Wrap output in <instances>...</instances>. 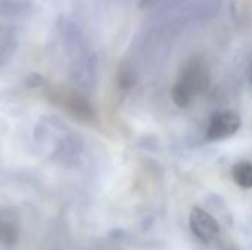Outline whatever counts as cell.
Here are the masks:
<instances>
[{
    "instance_id": "6da1fadb",
    "label": "cell",
    "mask_w": 252,
    "mask_h": 250,
    "mask_svg": "<svg viewBox=\"0 0 252 250\" xmlns=\"http://www.w3.org/2000/svg\"><path fill=\"white\" fill-rule=\"evenodd\" d=\"M241 116L233 111H221L211 116L205 131L207 141H219L232 137L241 128Z\"/></svg>"
},
{
    "instance_id": "7a4b0ae2",
    "label": "cell",
    "mask_w": 252,
    "mask_h": 250,
    "mask_svg": "<svg viewBox=\"0 0 252 250\" xmlns=\"http://www.w3.org/2000/svg\"><path fill=\"white\" fill-rule=\"evenodd\" d=\"M189 225L195 237L205 245L216 242L220 236V225L216 218L199 206L192 208L189 215Z\"/></svg>"
},
{
    "instance_id": "52a82bcc",
    "label": "cell",
    "mask_w": 252,
    "mask_h": 250,
    "mask_svg": "<svg viewBox=\"0 0 252 250\" xmlns=\"http://www.w3.org/2000/svg\"><path fill=\"white\" fill-rule=\"evenodd\" d=\"M251 85H252V71H251Z\"/></svg>"
},
{
    "instance_id": "3957f363",
    "label": "cell",
    "mask_w": 252,
    "mask_h": 250,
    "mask_svg": "<svg viewBox=\"0 0 252 250\" xmlns=\"http://www.w3.org/2000/svg\"><path fill=\"white\" fill-rule=\"evenodd\" d=\"M198 83H199V78H198L196 69L190 68L189 71H186L183 77L177 81V84L173 87L171 96H173L174 103L180 108L188 106L192 100L195 88L198 87Z\"/></svg>"
},
{
    "instance_id": "8992f818",
    "label": "cell",
    "mask_w": 252,
    "mask_h": 250,
    "mask_svg": "<svg viewBox=\"0 0 252 250\" xmlns=\"http://www.w3.org/2000/svg\"><path fill=\"white\" fill-rule=\"evenodd\" d=\"M155 0H139V6L140 7H146V6H149V4H152Z\"/></svg>"
},
{
    "instance_id": "5b68a950",
    "label": "cell",
    "mask_w": 252,
    "mask_h": 250,
    "mask_svg": "<svg viewBox=\"0 0 252 250\" xmlns=\"http://www.w3.org/2000/svg\"><path fill=\"white\" fill-rule=\"evenodd\" d=\"M19 230L13 221H10L7 217L0 214V243L12 245L18 240Z\"/></svg>"
},
{
    "instance_id": "277c9868",
    "label": "cell",
    "mask_w": 252,
    "mask_h": 250,
    "mask_svg": "<svg viewBox=\"0 0 252 250\" xmlns=\"http://www.w3.org/2000/svg\"><path fill=\"white\" fill-rule=\"evenodd\" d=\"M232 177L235 183L242 189H252V164L238 162L232 168Z\"/></svg>"
}]
</instances>
